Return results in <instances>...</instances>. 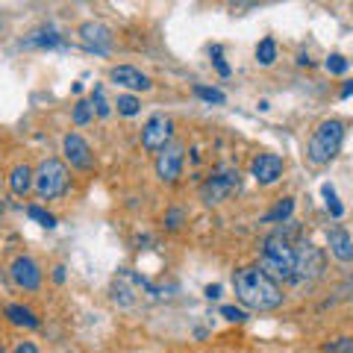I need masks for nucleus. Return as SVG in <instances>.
Wrapping results in <instances>:
<instances>
[{
    "mask_svg": "<svg viewBox=\"0 0 353 353\" xmlns=\"http://www.w3.org/2000/svg\"><path fill=\"white\" fill-rule=\"evenodd\" d=\"M233 289L236 297L248 309H256V312H268V309L283 306V289L280 283L268 277L259 265H248V268H239L233 274Z\"/></svg>",
    "mask_w": 353,
    "mask_h": 353,
    "instance_id": "1",
    "label": "nucleus"
},
{
    "mask_svg": "<svg viewBox=\"0 0 353 353\" xmlns=\"http://www.w3.org/2000/svg\"><path fill=\"white\" fill-rule=\"evenodd\" d=\"M345 141V124L339 118H327L315 127L312 139H309V148H306V157L312 165H327L336 159V153Z\"/></svg>",
    "mask_w": 353,
    "mask_h": 353,
    "instance_id": "2",
    "label": "nucleus"
},
{
    "mask_svg": "<svg viewBox=\"0 0 353 353\" xmlns=\"http://www.w3.org/2000/svg\"><path fill=\"white\" fill-rule=\"evenodd\" d=\"M294 248H292V241L285 239L283 233H274L262 241V265L259 268L268 274V277H292L294 274Z\"/></svg>",
    "mask_w": 353,
    "mask_h": 353,
    "instance_id": "3",
    "label": "nucleus"
},
{
    "mask_svg": "<svg viewBox=\"0 0 353 353\" xmlns=\"http://www.w3.org/2000/svg\"><path fill=\"white\" fill-rule=\"evenodd\" d=\"M32 183H36V192L41 201H53V197L65 194V189H68V168H65V162L50 157L32 174Z\"/></svg>",
    "mask_w": 353,
    "mask_h": 353,
    "instance_id": "4",
    "label": "nucleus"
},
{
    "mask_svg": "<svg viewBox=\"0 0 353 353\" xmlns=\"http://www.w3.org/2000/svg\"><path fill=\"white\" fill-rule=\"evenodd\" d=\"M171 139H174V121L168 115H150L148 118V124L141 127V148H145L148 153H159L171 145Z\"/></svg>",
    "mask_w": 353,
    "mask_h": 353,
    "instance_id": "5",
    "label": "nucleus"
},
{
    "mask_svg": "<svg viewBox=\"0 0 353 353\" xmlns=\"http://www.w3.org/2000/svg\"><path fill=\"white\" fill-rule=\"evenodd\" d=\"M239 185H241L239 183V171H218L201 185V197H203V203H209V206L224 203L239 192Z\"/></svg>",
    "mask_w": 353,
    "mask_h": 353,
    "instance_id": "6",
    "label": "nucleus"
},
{
    "mask_svg": "<svg viewBox=\"0 0 353 353\" xmlns=\"http://www.w3.org/2000/svg\"><path fill=\"white\" fill-rule=\"evenodd\" d=\"M324 265H327V256H324L321 248L303 245L301 250L294 253V274L292 277H297V280H318L324 274Z\"/></svg>",
    "mask_w": 353,
    "mask_h": 353,
    "instance_id": "7",
    "label": "nucleus"
},
{
    "mask_svg": "<svg viewBox=\"0 0 353 353\" xmlns=\"http://www.w3.org/2000/svg\"><path fill=\"white\" fill-rule=\"evenodd\" d=\"M183 153L185 148L180 145V141H171L165 150L157 153V174L162 183H176L183 174Z\"/></svg>",
    "mask_w": 353,
    "mask_h": 353,
    "instance_id": "8",
    "label": "nucleus"
},
{
    "mask_svg": "<svg viewBox=\"0 0 353 353\" xmlns=\"http://www.w3.org/2000/svg\"><path fill=\"white\" fill-rule=\"evenodd\" d=\"M283 171H285V162H283V157H277V153H259V157H253V162H250V176L262 185L277 183L283 176Z\"/></svg>",
    "mask_w": 353,
    "mask_h": 353,
    "instance_id": "9",
    "label": "nucleus"
},
{
    "mask_svg": "<svg viewBox=\"0 0 353 353\" xmlns=\"http://www.w3.org/2000/svg\"><path fill=\"white\" fill-rule=\"evenodd\" d=\"M62 150H65V159L71 162V168H80V171H92L94 168V153L88 148V141L77 132H68L62 141Z\"/></svg>",
    "mask_w": 353,
    "mask_h": 353,
    "instance_id": "10",
    "label": "nucleus"
},
{
    "mask_svg": "<svg viewBox=\"0 0 353 353\" xmlns=\"http://www.w3.org/2000/svg\"><path fill=\"white\" fill-rule=\"evenodd\" d=\"M80 41L94 53H109V48H112V30L106 24H97V21H85L80 27Z\"/></svg>",
    "mask_w": 353,
    "mask_h": 353,
    "instance_id": "11",
    "label": "nucleus"
},
{
    "mask_svg": "<svg viewBox=\"0 0 353 353\" xmlns=\"http://www.w3.org/2000/svg\"><path fill=\"white\" fill-rule=\"evenodd\" d=\"M9 274H12V283L21 285V289H27V292L41 285V271H39L36 259H30V256H18L12 262V268H9Z\"/></svg>",
    "mask_w": 353,
    "mask_h": 353,
    "instance_id": "12",
    "label": "nucleus"
},
{
    "mask_svg": "<svg viewBox=\"0 0 353 353\" xmlns=\"http://www.w3.org/2000/svg\"><path fill=\"white\" fill-rule=\"evenodd\" d=\"M109 80L115 85H124V88H132V92H148L153 85L148 74H141L139 68H132V65H115L112 71H109Z\"/></svg>",
    "mask_w": 353,
    "mask_h": 353,
    "instance_id": "13",
    "label": "nucleus"
},
{
    "mask_svg": "<svg viewBox=\"0 0 353 353\" xmlns=\"http://www.w3.org/2000/svg\"><path fill=\"white\" fill-rule=\"evenodd\" d=\"M327 241H330V253H333L339 262H350L353 259V241H350L345 227H333V230H330Z\"/></svg>",
    "mask_w": 353,
    "mask_h": 353,
    "instance_id": "14",
    "label": "nucleus"
},
{
    "mask_svg": "<svg viewBox=\"0 0 353 353\" xmlns=\"http://www.w3.org/2000/svg\"><path fill=\"white\" fill-rule=\"evenodd\" d=\"M6 318H9V324H15V327H27V330H39V315L32 312V309L27 306H21V303H9L6 306Z\"/></svg>",
    "mask_w": 353,
    "mask_h": 353,
    "instance_id": "15",
    "label": "nucleus"
},
{
    "mask_svg": "<svg viewBox=\"0 0 353 353\" xmlns=\"http://www.w3.org/2000/svg\"><path fill=\"white\" fill-rule=\"evenodd\" d=\"M9 189H12L18 197H24L32 189V168L30 165H15L12 174H9Z\"/></svg>",
    "mask_w": 353,
    "mask_h": 353,
    "instance_id": "16",
    "label": "nucleus"
},
{
    "mask_svg": "<svg viewBox=\"0 0 353 353\" xmlns=\"http://www.w3.org/2000/svg\"><path fill=\"white\" fill-rule=\"evenodd\" d=\"M21 48H27V50H32V48H62V36L57 30H39V32H32L30 39L21 41Z\"/></svg>",
    "mask_w": 353,
    "mask_h": 353,
    "instance_id": "17",
    "label": "nucleus"
},
{
    "mask_svg": "<svg viewBox=\"0 0 353 353\" xmlns=\"http://www.w3.org/2000/svg\"><path fill=\"white\" fill-rule=\"evenodd\" d=\"M292 212H294V201H292V197H283V201L274 206L271 212L262 215V221H265V224H274V221H289Z\"/></svg>",
    "mask_w": 353,
    "mask_h": 353,
    "instance_id": "18",
    "label": "nucleus"
},
{
    "mask_svg": "<svg viewBox=\"0 0 353 353\" xmlns=\"http://www.w3.org/2000/svg\"><path fill=\"white\" fill-rule=\"evenodd\" d=\"M256 59H259V65H265V68L277 62V41H274V39H262L256 44Z\"/></svg>",
    "mask_w": 353,
    "mask_h": 353,
    "instance_id": "19",
    "label": "nucleus"
},
{
    "mask_svg": "<svg viewBox=\"0 0 353 353\" xmlns=\"http://www.w3.org/2000/svg\"><path fill=\"white\" fill-rule=\"evenodd\" d=\"M115 106H118V112L121 115H127V118H132V115H139V97H132V94H118V101H115Z\"/></svg>",
    "mask_w": 353,
    "mask_h": 353,
    "instance_id": "20",
    "label": "nucleus"
},
{
    "mask_svg": "<svg viewBox=\"0 0 353 353\" xmlns=\"http://www.w3.org/2000/svg\"><path fill=\"white\" fill-rule=\"evenodd\" d=\"M194 94L201 97V101H206V103H215V106H221V103L227 101L224 92H218V88H209V85H194Z\"/></svg>",
    "mask_w": 353,
    "mask_h": 353,
    "instance_id": "21",
    "label": "nucleus"
},
{
    "mask_svg": "<svg viewBox=\"0 0 353 353\" xmlns=\"http://www.w3.org/2000/svg\"><path fill=\"white\" fill-rule=\"evenodd\" d=\"M71 118H74V124H77V127H85L88 121H92V103H88V101H77Z\"/></svg>",
    "mask_w": 353,
    "mask_h": 353,
    "instance_id": "22",
    "label": "nucleus"
},
{
    "mask_svg": "<svg viewBox=\"0 0 353 353\" xmlns=\"http://www.w3.org/2000/svg\"><path fill=\"white\" fill-rule=\"evenodd\" d=\"M27 215H30L32 221H39L41 227H48V230H53V227H57V218H53L50 212H44L41 206H27Z\"/></svg>",
    "mask_w": 353,
    "mask_h": 353,
    "instance_id": "23",
    "label": "nucleus"
},
{
    "mask_svg": "<svg viewBox=\"0 0 353 353\" xmlns=\"http://www.w3.org/2000/svg\"><path fill=\"white\" fill-rule=\"evenodd\" d=\"M324 68L330 71V74H347V68H350V62L341 57V53H333L327 62H324Z\"/></svg>",
    "mask_w": 353,
    "mask_h": 353,
    "instance_id": "24",
    "label": "nucleus"
},
{
    "mask_svg": "<svg viewBox=\"0 0 353 353\" xmlns=\"http://www.w3.org/2000/svg\"><path fill=\"white\" fill-rule=\"evenodd\" d=\"M92 109H97V115L101 118H106L109 112H112V109H109V103H106V97H103V88L101 85H94V92H92Z\"/></svg>",
    "mask_w": 353,
    "mask_h": 353,
    "instance_id": "25",
    "label": "nucleus"
},
{
    "mask_svg": "<svg viewBox=\"0 0 353 353\" xmlns=\"http://www.w3.org/2000/svg\"><path fill=\"white\" fill-rule=\"evenodd\" d=\"M324 197H327V209H330V212H333L336 218H341V215H345V206H341L339 201H336V189H333V185H324Z\"/></svg>",
    "mask_w": 353,
    "mask_h": 353,
    "instance_id": "26",
    "label": "nucleus"
},
{
    "mask_svg": "<svg viewBox=\"0 0 353 353\" xmlns=\"http://www.w3.org/2000/svg\"><path fill=\"white\" fill-rule=\"evenodd\" d=\"M324 353H353V339L341 336L336 341H330V345H324Z\"/></svg>",
    "mask_w": 353,
    "mask_h": 353,
    "instance_id": "27",
    "label": "nucleus"
},
{
    "mask_svg": "<svg viewBox=\"0 0 353 353\" xmlns=\"http://www.w3.org/2000/svg\"><path fill=\"white\" fill-rule=\"evenodd\" d=\"M185 224V212L183 209H168V212H165V227L168 230H180Z\"/></svg>",
    "mask_w": 353,
    "mask_h": 353,
    "instance_id": "28",
    "label": "nucleus"
},
{
    "mask_svg": "<svg viewBox=\"0 0 353 353\" xmlns=\"http://www.w3.org/2000/svg\"><path fill=\"white\" fill-rule=\"evenodd\" d=\"M221 315H224L227 321H233V324H241V321H248L245 309H236V306H224V309H221Z\"/></svg>",
    "mask_w": 353,
    "mask_h": 353,
    "instance_id": "29",
    "label": "nucleus"
},
{
    "mask_svg": "<svg viewBox=\"0 0 353 353\" xmlns=\"http://www.w3.org/2000/svg\"><path fill=\"white\" fill-rule=\"evenodd\" d=\"M212 62H215V68H218V74H221V77H230V65H227L224 59H221V48H218V44L212 48Z\"/></svg>",
    "mask_w": 353,
    "mask_h": 353,
    "instance_id": "30",
    "label": "nucleus"
},
{
    "mask_svg": "<svg viewBox=\"0 0 353 353\" xmlns=\"http://www.w3.org/2000/svg\"><path fill=\"white\" fill-rule=\"evenodd\" d=\"M12 353H39V347L32 345V341H21V345H18Z\"/></svg>",
    "mask_w": 353,
    "mask_h": 353,
    "instance_id": "31",
    "label": "nucleus"
},
{
    "mask_svg": "<svg viewBox=\"0 0 353 353\" xmlns=\"http://www.w3.org/2000/svg\"><path fill=\"white\" fill-rule=\"evenodd\" d=\"M206 297H209V301H215V297H221V285H206Z\"/></svg>",
    "mask_w": 353,
    "mask_h": 353,
    "instance_id": "32",
    "label": "nucleus"
},
{
    "mask_svg": "<svg viewBox=\"0 0 353 353\" xmlns=\"http://www.w3.org/2000/svg\"><path fill=\"white\" fill-rule=\"evenodd\" d=\"M53 280H57V283H65V268H62V265H59V268H53Z\"/></svg>",
    "mask_w": 353,
    "mask_h": 353,
    "instance_id": "33",
    "label": "nucleus"
},
{
    "mask_svg": "<svg viewBox=\"0 0 353 353\" xmlns=\"http://www.w3.org/2000/svg\"><path fill=\"white\" fill-rule=\"evenodd\" d=\"M350 92H353V83H345V85H341V97H350Z\"/></svg>",
    "mask_w": 353,
    "mask_h": 353,
    "instance_id": "34",
    "label": "nucleus"
},
{
    "mask_svg": "<svg viewBox=\"0 0 353 353\" xmlns=\"http://www.w3.org/2000/svg\"><path fill=\"white\" fill-rule=\"evenodd\" d=\"M297 62H301V65H312V59H309L306 53H301V57H297Z\"/></svg>",
    "mask_w": 353,
    "mask_h": 353,
    "instance_id": "35",
    "label": "nucleus"
},
{
    "mask_svg": "<svg viewBox=\"0 0 353 353\" xmlns=\"http://www.w3.org/2000/svg\"><path fill=\"white\" fill-rule=\"evenodd\" d=\"M0 212H3V203H0Z\"/></svg>",
    "mask_w": 353,
    "mask_h": 353,
    "instance_id": "36",
    "label": "nucleus"
},
{
    "mask_svg": "<svg viewBox=\"0 0 353 353\" xmlns=\"http://www.w3.org/2000/svg\"><path fill=\"white\" fill-rule=\"evenodd\" d=\"M0 353H3V347H0Z\"/></svg>",
    "mask_w": 353,
    "mask_h": 353,
    "instance_id": "37",
    "label": "nucleus"
}]
</instances>
